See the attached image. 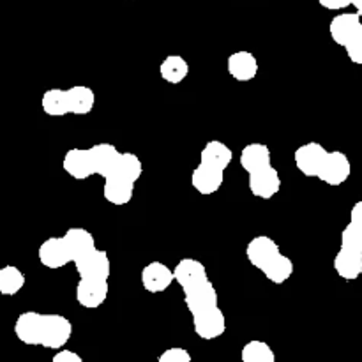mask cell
Instances as JSON below:
<instances>
[{"label":"cell","mask_w":362,"mask_h":362,"mask_svg":"<svg viewBox=\"0 0 362 362\" xmlns=\"http://www.w3.org/2000/svg\"><path fill=\"white\" fill-rule=\"evenodd\" d=\"M331 39L345 48L346 57L357 66H362V18L357 13H341L329 25Z\"/></svg>","instance_id":"ba28073f"},{"label":"cell","mask_w":362,"mask_h":362,"mask_svg":"<svg viewBox=\"0 0 362 362\" xmlns=\"http://www.w3.org/2000/svg\"><path fill=\"white\" fill-rule=\"evenodd\" d=\"M318 4H320L324 9L341 11V9H346V7L352 6V0H318Z\"/></svg>","instance_id":"603a6c76"},{"label":"cell","mask_w":362,"mask_h":362,"mask_svg":"<svg viewBox=\"0 0 362 362\" xmlns=\"http://www.w3.org/2000/svg\"><path fill=\"white\" fill-rule=\"evenodd\" d=\"M62 168L74 180L103 177V197L115 207H124L133 200L134 186L144 175V163L136 154L120 152L108 141L85 148H69L64 154Z\"/></svg>","instance_id":"6da1fadb"},{"label":"cell","mask_w":362,"mask_h":362,"mask_svg":"<svg viewBox=\"0 0 362 362\" xmlns=\"http://www.w3.org/2000/svg\"><path fill=\"white\" fill-rule=\"evenodd\" d=\"M73 324L59 313L23 311L14 322V334L21 343L30 346H42L60 350L73 338Z\"/></svg>","instance_id":"3957f363"},{"label":"cell","mask_w":362,"mask_h":362,"mask_svg":"<svg viewBox=\"0 0 362 362\" xmlns=\"http://www.w3.org/2000/svg\"><path fill=\"white\" fill-rule=\"evenodd\" d=\"M327 148L318 141H308L296 151V166L308 179H317L318 170L327 158Z\"/></svg>","instance_id":"30bf717a"},{"label":"cell","mask_w":362,"mask_h":362,"mask_svg":"<svg viewBox=\"0 0 362 362\" xmlns=\"http://www.w3.org/2000/svg\"><path fill=\"white\" fill-rule=\"evenodd\" d=\"M352 6L356 7V11H359L362 7V0H352Z\"/></svg>","instance_id":"d4e9b609"},{"label":"cell","mask_w":362,"mask_h":362,"mask_svg":"<svg viewBox=\"0 0 362 362\" xmlns=\"http://www.w3.org/2000/svg\"><path fill=\"white\" fill-rule=\"evenodd\" d=\"M339 247L362 253V223L350 219L349 225L341 232V244Z\"/></svg>","instance_id":"ffe728a7"},{"label":"cell","mask_w":362,"mask_h":362,"mask_svg":"<svg viewBox=\"0 0 362 362\" xmlns=\"http://www.w3.org/2000/svg\"><path fill=\"white\" fill-rule=\"evenodd\" d=\"M41 108L49 117L69 115V103H67V88H48L41 98Z\"/></svg>","instance_id":"e0dca14e"},{"label":"cell","mask_w":362,"mask_h":362,"mask_svg":"<svg viewBox=\"0 0 362 362\" xmlns=\"http://www.w3.org/2000/svg\"><path fill=\"white\" fill-rule=\"evenodd\" d=\"M233 161V151L219 140L205 144L200 152V163L191 173V186L202 197H211L221 189L225 172Z\"/></svg>","instance_id":"5b68a950"},{"label":"cell","mask_w":362,"mask_h":362,"mask_svg":"<svg viewBox=\"0 0 362 362\" xmlns=\"http://www.w3.org/2000/svg\"><path fill=\"white\" fill-rule=\"evenodd\" d=\"M173 272L175 283L182 288L184 304L193 318L194 334L204 341L221 338L226 332V318L205 265L197 258L186 257L173 267Z\"/></svg>","instance_id":"7a4b0ae2"},{"label":"cell","mask_w":362,"mask_h":362,"mask_svg":"<svg viewBox=\"0 0 362 362\" xmlns=\"http://www.w3.org/2000/svg\"><path fill=\"white\" fill-rule=\"evenodd\" d=\"M95 239L92 232L81 226H73L66 230V233L60 237H49L39 246L37 258L42 267L57 269L66 267L67 264H73L78 255L85 253L88 250H94Z\"/></svg>","instance_id":"8992f818"},{"label":"cell","mask_w":362,"mask_h":362,"mask_svg":"<svg viewBox=\"0 0 362 362\" xmlns=\"http://www.w3.org/2000/svg\"><path fill=\"white\" fill-rule=\"evenodd\" d=\"M240 359L244 362H276V354L269 343L262 339H251L243 346Z\"/></svg>","instance_id":"d6986e66"},{"label":"cell","mask_w":362,"mask_h":362,"mask_svg":"<svg viewBox=\"0 0 362 362\" xmlns=\"http://www.w3.org/2000/svg\"><path fill=\"white\" fill-rule=\"evenodd\" d=\"M226 69L228 74L239 83H247L257 78L258 69V59L251 52H233L226 60Z\"/></svg>","instance_id":"7c38bea8"},{"label":"cell","mask_w":362,"mask_h":362,"mask_svg":"<svg viewBox=\"0 0 362 362\" xmlns=\"http://www.w3.org/2000/svg\"><path fill=\"white\" fill-rule=\"evenodd\" d=\"M350 219H356V221L362 223V200L354 204L352 211H350Z\"/></svg>","instance_id":"cb8c5ba5"},{"label":"cell","mask_w":362,"mask_h":362,"mask_svg":"<svg viewBox=\"0 0 362 362\" xmlns=\"http://www.w3.org/2000/svg\"><path fill=\"white\" fill-rule=\"evenodd\" d=\"M108 281H80L76 285V300L85 310H98L108 299Z\"/></svg>","instance_id":"4fadbf2b"},{"label":"cell","mask_w":362,"mask_h":362,"mask_svg":"<svg viewBox=\"0 0 362 362\" xmlns=\"http://www.w3.org/2000/svg\"><path fill=\"white\" fill-rule=\"evenodd\" d=\"M352 175V163L349 156L341 151H329L324 165L318 170L317 179L327 186L336 187L345 184Z\"/></svg>","instance_id":"9c48e42d"},{"label":"cell","mask_w":362,"mask_h":362,"mask_svg":"<svg viewBox=\"0 0 362 362\" xmlns=\"http://www.w3.org/2000/svg\"><path fill=\"white\" fill-rule=\"evenodd\" d=\"M332 267L345 281H356L362 276V253L339 247L334 262H332Z\"/></svg>","instance_id":"5bb4252c"},{"label":"cell","mask_w":362,"mask_h":362,"mask_svg":"<svg viewBox=\"0 0 362 362\" xmlns=\"http://www.w3.org/2000/svg\"><path fill=\"white\" fill-rule=\"evenodd\" d=\"M69 115H88L94 110L95 94L87 85H73L67 88Z\"/></svg>","instance_id":"9a60e30c"},{"label":"cell","mask_w":362,"mask_h":362,"mask_svg":"<svg viewBox=\"0 0 362 362\" xmlns=\"http://www.w3.org/2000/svg\"><path fill=\"white\" fill-rule=\"evenodd\" d=\"M25 283H27V278H25L23 271H20L16 265L0 267V296H16L23 290Z\"/></svg>","instance_id":"ac0fdd59"},{"label":"cell","mask_w":362,"mask_h":362,"mask_svg":"<svg viewBox=\"0 0 362 362\" xmlns=\"http://www.w3.org/2000/svg\"><path fill=\"white\" fill-rule=\"evenodd\" d=\"M53 362H83L81 356H78L76 352L73 350H67V349H60L59 352L53 356Z\"/></svg>","instance_id":"7402d4cb"},{"label":"cell","mask_w":362,"mask_h":362,"mask_svg":"<svg viewBox=\"0 0 362 362\" xmlns=\"http://www.w3.org/2000/svg\"><path fill=\"white\" fill-rule=\"evenodd\" d=\"M159 74L170 85H179L189 74V62L182 55H168L159 66Z\"/></svg>","instance_id":"2e32d148"},{"label":"cell","mask_w":362,"mask_h":362,"mask_svg":"<svg viewBox=\"0 0 362 362\" xmlns=\"http://www.w3.org/2000/svg\"><path fill=\"white\" fill-rule=\"evenodd\" d=\"M247 262L274 285H283L293 274L292 258L281 253V247L272 237L257 235L246 246Z\"/></svg>","instance_id":"52a82bcc"},{"label":"cell","mask_w":362,"mask_h":362,"mask_svg":"<svg viewBox=\"0 0 362 362\" xmlns=\"http://www.w3.org/2000/svg\"><path fill=\"white\" fill-rule=\"evenodd\" d=\"M357 13H359V14H361V18H362V7H361V9H359V11H357Z\"/></svg>","instance_id":"484cf974"},{"label":"cell","mask_w":362,"mask_h":362,"mask_svg":"<svg viewBox=\"0 0 362 362\" xmlns=\"http://www.w3.org/2000/svg\"><path fill=\"white\" fill-rule=\"evenodd\" d=\"M240 166L247 173V187L255 198L271 200L281 189V177L272 166L271 148L260 141L247 144L240 151Z\"/></svg>","instance_id":"277c9868"},{"label":"cell","mask_w":362,"mask_h":362,"mask_svg":"<svg viewBox=\"0 0 362 362\" xmlns=\"http://www.w3.org/2000/svg\"><path fill=\"white\" fill-rule=\"evenodd\" d=\"M159 362H191L193 361V356L187 352L186 349H166L161 356L158 357Z\"/></svg>","instance_id":"44dd1931"},{"label":"cell","mask_w":362,"mask_h":362,"mask_svg":"<svg viewBox=\"0 0 362 362\" xmlns=\"http://www.w3.org/2000/svg\"><path fill=\"white\" fill-rule=\"evenodd\" d=\"M140 281L148 293H161L175 283V272L163 262L154 260L141 269Z\"/></svg>","instance_id":"8fae6325"}]
</instances>
